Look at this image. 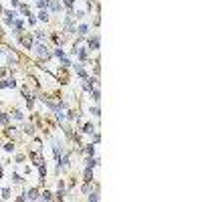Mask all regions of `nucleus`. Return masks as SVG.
<instances>
[{"instance_id": "f257e3e1", "label": "nucleus", "mask_w": 202, "mask_h": 202, "mask_svg": "<svg viewBox=\"0 0 202 202\" xmlns=\"http://www.w3.org/2000/svg\"><path fill=\"white\" fill-rule=\"evenodd\" d=\"M16 39L20 40V45H22L24 49H28V51L33 49V36H30V34H22V33H20Z\"/></svg>"}, {"instance_id": "f03ea898", "label": "nucleus", "mask_w": 202, "mask_h": 202, "mask_svg": "<svg viewBox=\"0 0 202 202\" xmlns=\"http://www.w3.org/2000/svg\"><path fill=\"white\" fill-rule=\"evenodd\" d=\"M34 49H36V53H39V57H45V59H49L51 57V53H49V47L40 40V43H36L34 45Z\"/></svg>"}, {"instance_id": "7ed1b4c3", "label": "nucleus", "mask_w": 202, "mask_h": 202, "mask_svg": "<svg viewBox=\"0 0 202 202\" xmlns=\"http://www.w3.org/2000/svg\"><path fill=\"white\" fill-rule=\"evenodd\" d=\"M87 51H99V34H95L93 39L87 40Z\"/></svg>"}, {"instance_id": "20e7f679", "label": "nucleus", "mask_w": 202, "mask_h": 202, "mask_svg": "<svg viewBox=\"0 0 202 202\" xmlns=\"http://www.w3.org/2000/svg\"><path fill=\"white\" fill-rule=\"evenodd\" d=\"M97 166H99V158H93V156L85 158V168H97Z\"/></svg>"}, {"instance_id": "39448f33", "label": "nucleus", "mask_w": 202, "mask_h": 202, "mask_svg": "<svg viewBox=\"0 0 202 202\" xmlns=\"http://www.w3.org/2000/svg\"><path fill=\"white\" fill-rule=\"evenodd\" d=\"M40 150H43V144H40V140H34L33 146H30V154H40Z\"/></svg>"}, {"instance_id": "423d86ee", "label": "nucleus", "mask_w": 202, "mask_h": 202, "mask_svg": "<svg viewBox=\"0 0 202 202\" xmlns=\"http://www.w3.org/2000/svg\"><path fill=\"white\" fill-rule=\"evenodd\" d=\"M24 196H27V200H39V190L33 188V190H28V192H24Z\"/></svg>"}, {"instance_id": "0eeeda50", "label": "nucleus", "mask_w": 202, "mask_h": 202, "mask_svg": "<svg viewBox=\"0 0 202 202\" xmlns=\"http://www.w3.org/2000/svg\"><path fill=\"white\" fill-rule=\"evenodd\" d=\"M81 131H83V134H87V135H91V134H93V131H97V128H95L93 123H85Z\"/></svg>"}, {"instance_id": "6e6552de", "label": "nucleus", "mask_w": 202, "mask_h": 202, "mask_svg": "<svg viewBox=\"0 0 202 202\" xmlns=\"http://www.w3.org/2000/svg\"><path fill=\"white\" fill-rule=\"evenodd\" d=\"M91 99H93L95 103H99V99H101V93H99V87H93V89H91Z\"/></svg>"}, {"instance_id": "1a4fd4ad", "label": "nucleus", "mask_w": 202, "mask_h": 202, "mask_svg": "<svg viewBox=\"0 0 202 202\" xmlns=\"http://www.w3.org/2000/svg\"><path fill=\"white\" fill-rule=\"evenodd\" d=\"M75 30L79 33V36H85V34L89 33V27H87V24H79V27L75 28Z\"/></svg>"}, {"instance_id": "9d476101", "label": "nucleus", "mask_w": 202, "mask_h": 202, "mask_svg": "<svg viewBox=\"0 0 202 202\" xmlns=\"http://www.w3.org/2000/svg\"><path fill=\"white\" fill-rule=\"evenodd\" d=\"M39 200H53V192H49V190L40 192V194H39Z\"/></svg>"}, {"instance_id": "9b49d317", "label": "nucleus", "mask_w": 202, "mask_h": 202, "mask_svg": "<svg viewBox=\"0 0 202 202\" xmlns=\"http://www.w3.org/2000/svg\"><path fill=\"white\" fill-rule=\"evenodd\" d=\"M75 71H77V75H79L81 79H87V73H85V69L81 67V65H75Z\"/></svg>"}, {"instance_id": "f8f14e48", "label": "nucleus", "mask_w": 202, "mask_h": 202, "mask_svg": "<svg viewBox=\"0 0 202 202\" xmlns=\"http://www.w3.org/2000/svg\"><path fill=\"white\" fill-rule=\"evenodd\" d=\"M85 182H91L93 180V168H85V178H83Z\"/></svg>"}, {"instance_id": "ddd939ff", "label": "nucleus", "mask_w": 202, "mask_h": 202, "mask_svg": "<svg viewBox=\"0 0 202 202\" xmlns=\"http://www.w3.org/2000/svg\"><path fill=\"white\" fill-rule=\"evenodd\" d=\"M12 117H14V119H18V121L24 119V115H22V111H20V109H14V111H12Z\"/></svg>"}, {"instance_id": "4468645a", "label": "nucleus", "mask_w": 202, "mask_h": 202, "mask_svg": "<svg viewBox=\"0 0 202 202\" xmlns=\"http://www.w3.org/2000/svg\"><path fill=\"white\" fill-rule=\"evenodd\" d=\"M89 113L93 115V117H99V115H101V111H99V107H97V105H95V107L91 105V107H89Z\"/></svg>"}, {"instance_id": "2eb2a0df", "label": "nucleus", "mask_w": 202, "mask_h": 202, "mask_svg": "<svg viewBox=\"0 0 202 202\" xmlns=\"http://www.w3.org/2000/svg\"><path fill=\"white\" fill-rule=\"evenodd\" d=\"M22 131H24V134H33V131H34L33 123H24V125H22Z\"/></svg>"}, {"instance_id": "dca6fc26", "label": "nucleus", "mask_w": 202, "mask_h": 202, "mask_svg": "<svg viewBox=\"0 0 202 202\" xmlns=\"http://www.w3.org/2000/svg\"><path fill=\"white\" fill-rule=\"evenodd\" d=\"M39 20H43V22H47V20H49V12H47V10H40V12H39Z\"/></svg>"}, {"instance_id": "f3484780", "label": "nucleus", "mask_w": 202, "mask_h": 202, "mask_svg": "<svg viewBox=\"0 0 202 202\" xmlns=\"http://www.w3.org/2000/svg\"><path fill=\"white\" fill-rule=\"evenodd\" d=\"M36 6H39L40 10H45V8L49 6V0H36Z\"/></svg>"}, {"instance_id": "a211bd4d", "label": "nucleus", "mask_w": 202, "mask_h": 202, "mask_svg": "<svg viewBox=\"0 0 202 202\" xmlns=\"http://www.w3.org/2000/svg\"><path fill=\"white\" fill-rule=\"evenodd\" d=\"M55 57H57V59H63V57H65V51H63L61 47H57L55 49Z\"/></svg>"}, {"instance_id": "6ab92c4d", "label": "nucleus", "mask_w": 202, "mask_h": 202, "mask_svg": "<svg viewBox=\"0 0 202 202\" xmlns=\"http://www.w3.org/2000/svg\"><path fill=\"white\" fill-rule=\"evenodd\" d=\"M4 150H6V152H14V144L12 141H6V144H4Z\"/></svg>"}, {"instance_id": "aec40b11", "label": "nucleus", "mask_w": 202, "mask_h": 202, "mask_svg": "<svg viewBox=\"0 0 202 202\" xmlns=\"http://www.w3.org/2000/svg\"><path fill=\"white\" fill-rule=\"evenodd\" d=\"M63 4L69 8V10H73V4H75V0H63Z\"/></svg>"}, {"instance_id": "412c9836", "label": "nucleus", "mask_w": 202, "mask_h": 202, "mask_svg": "<svg viewBox=\"0 0 202 202\" xmlns=\"http://www.w3.org/2000/svg\"><path fill=\"white\" fill-rule=\"evenodd\" d=\"M2 198H4V200H8V198H10V188H4V190H2Z\"/></svg>"}, {"instance_id": "4be33fe9", "label": "nucleus", "mask_w": 202, "mask_h": 202, "mask_svg": "<svg viewBox=\"0 0 202 202\" xmlns=\"http://www.w3.org/2000/svg\"><path fill=\"white\" fill-rule=\"evenodd\" d=\"M12 182H16V184H20V182H22V178H20L18 174H12Z\"/></svg>"}, {"instance_id": "5701e85b", "label": "nucleus", "mask_w": 202, "mask_h": 202, "mask_svg": "<svg viewBox=\"0 0 202 202\" xmlns=\"http://www.w3.org/2000/svg\"><path fill=\"white\" fill-rule=\"evenodd\" d=\"M10 2H12V6H14V8H18V6H20V2H18V0H10Z\"/></svg>"}, {"instance_id": "b1692460", "label": "nucleus", "mask_w": 202, "mask_h": 202, "mask_svg": "<svg viewBox=\"0 0 202 202\" xmlns=\"http://www.w3.org/2000/svg\"><path fill=\"white\" fill-rule=\"evenodd\" d=\"M2 115H4V113H2V111H0V119H2Z\"/></svg>"}]
</instances>
